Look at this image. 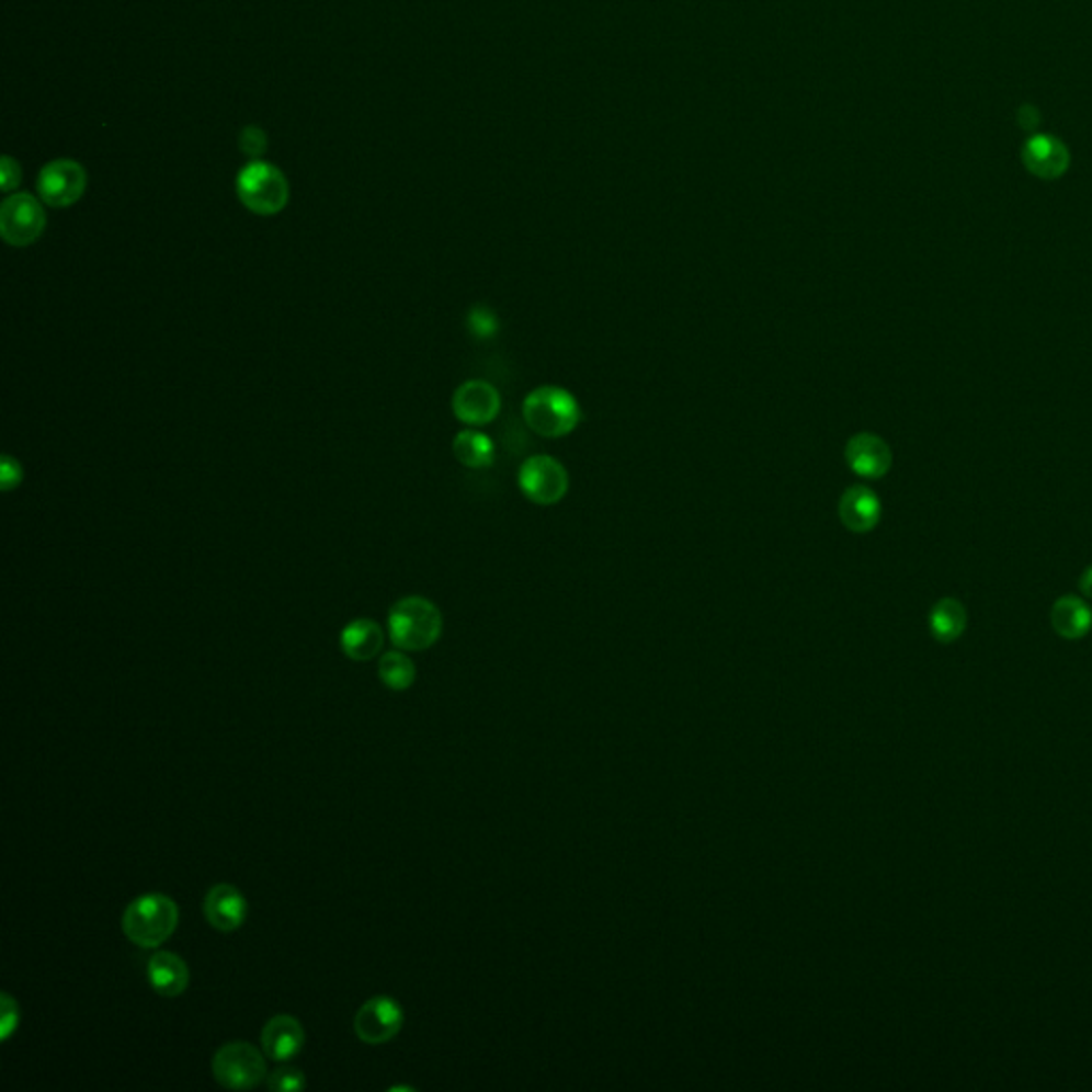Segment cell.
<instances>
[{
	"label": "cell",
	"instance_id": "6da1fadb",
	"mask_svg": "<svg viewBox=\"0 0 1092 1092\" xmlns=\"http://www.w3.org/2000/svg\"><path fill=\"white\" fill-rule=\"evenodd\" d=\"M442 634L440 608L421 595H408L393 604L389 613V636L393 645L403 651H425Z\"/></svg>",
	"mask_w": 1092,
	"mask_h": 1092
},
{
	"label": "cell",
	"instance_id": "7a4b0ae2",
	"mask_svg": "<svg viewBox=\"0 0 1092 1092\" xmlns=\"http://www.w3.org/2000/svg\"><path fill=\"white\" fill-rule=\"evenodd\" d=\"M527 428L543 437H564L579 428L583 412L579 399L561 387H538L523 399Z\"/></svg>",
	"mask_w": 1092,
	"mask_h": 1092
},
{
	"label": "cell",
	"instance_id": "3957f363",
	"mask_svg": "<svg viewBox=\"0 0 1092 1092\" xmlns=\"http://www.w3.org/2000/svg\"><path fill=\"white\" fill-rule=\"evenodd\" d=\"M180 911L175 900L164 895L135 898L122 918V931L139 947H158L175 933Z\"/></svg>",
	"mask_w": 1092,
	"mask_h": 1092
},
{
	"label": "cell",
	"instance_id": "277c9868",
	"mask_svg": "<svg viewBox=\"0 0 1092 1092\" xmlns=\"http://www.w3.org/2000/svg\"><path fill=\"white\" fill-rule=\"evenodd\" d=\"M239 201L259 216H275L280 214L291 196V186L286 175L263 160H252L246 164L235 182Z\"/></svg>",
	"mask_w": 1092,
	"mask_h": 1092
},
{
	"label": "cell",
	"instance_id": "5b68a950",
	"mask_svg": "<svg viewBox=\"0 0 1092 1092\" xmlns=\"http://www.w3.org/2000/svg\"><path fill=\"white\" fill-rule=\"evenodd\" d=\"M214 1078L220 1087L248 1091L268 1078V1065L261 1053L248 1042H231L218 1048L212 1060Z\"/></svg>",
	"mask_w": 1092,
	"mask_h": 1092
},
{
	"label": "cell",
	"instance_id": "8992f818",
	"mask_svg": "<svg viewBox=\"0 0 1092 1092\" xmlns=\"http://www.w3.org/2000/svg\"><path fill=\"white\" fill-rule=\"evenodd\" d=\"M568 487L570 476L555 457L534 455L525 459L519 469V489L530 502L538 507H553L561 502L568 493Z\"/></svg>",
	"mask_w": 1092,
	"mask_h": 1092
},
{
	"label": "cell",
	"instance_id": "52a82bcc",
	"mask_svg": "<svg viewBox=\"0 0 1092 1092\" xmlns=\"http://www.w3.org/2000/svg\"><path fill=\"white\" fill-rule=\"evenodd\" d=\"M45 209L29 193L7 196L0 207V235L9 246L26 248L35 243L45 231Z\"/></svg>",
	"mask_w": 1092,
	"mask_h": 1092
},
{
	"label": "cell",
	"instance_id": "ba28073f",
	"mask_svg": "<svg viewBox=\"0 0 1092 1092\" xmlns=\"http://www.w3.org/2000/svg\"><path fill=\"white\" fill-rule=\"evenodd\" d=\"M88 175L86 169L69 158H58L41 169V201L49 207H71L86 193Z\"/></svg>",
	"mask_w": 1092,
	"mask_h": 1092
},
{
	"label": "cell",
	"instance_id": "9c48e42d",
	"mask_svg": "<svg viewBox=\"0 0 1092 1092\" xmlns=\"http://www.w3.org/2000/svg\"><path fill=\"white\" fill-rule=\"evenodd\" d=\"M403 1026V1010L390 997H374L354 1015V1033L363 1044H387Z\"/></svg>",
	"mask_w": 1092,
	"mask_h": 1092
},
{
	"label": "cell",
	"instance_id": "30bf717a",
	"mask_svg": "<svg viewBox=\"0 0 1092 1092\" xmlns=\"http://www.w3.org/2000/svg\"><path fill=\"white\" fill-rule=\"evenodd\" d=\"M500 410H502L500 393L485 380H468L453 395V412L469 428H482L493 423Z\"/></svg>",
	"mask_w": 1092,
	"mask_h": 1092
},
{
	"label": "cell",
	"instance_id": "8fae6325",
	"mask_svg": "<svg viewBox=\"0 0 1092 1092\" xmlns=\"http://www.w3.org/2000/svg\"><path fill=\"white\" fill-rule=\"evenodd\" d=\"M845 462L856 476L877 480L892 468V451L888 442L877 433L862 431L852 435L845 444Z\"/></svg>",
	"mask_w": 1092,
	"mask_h": 1092
},
{
	"label": "cell",
	"instance_id": "7c38bea8",
	"mask_svg": "<svg viewBox=\"0 0 1092 1092\" xmlns=\"http://www.w3.org/2000/svg\"><path fill=\"white\" fill-rule=\"evenodd\" d=\"M1022 162L1035 178L1058 180L1067 173L1071 164V155L1060 139H1056L1054 135L1039 133L1033 135L1022 146Z\"/></svg>",
	"mask_w": 1092,
	"mask_h": 1092
},
{
	"label": "cell",
	"instance_id": "4fadbf2b",
	"mask_svg": "<svg viewBox=\"0 0 1092 1092\" xmlns=\"http://www.w3.org/2000/svg\"><path fill=\"white\" fill-rule=\"evenodd\" d=\"M203 913L216 931L234 933L246 922L248 902L231 884H218L209 888L207 897L203 900Z\"/></svg>",
	"mask_w": 1092,
	"mask_h": 1092
},
{
	"label": "cell",
	"instance_id": "5bb4252c",
	"mask_svg": "<svg viewBox=\"0 0 1092 1092\" xmlns=\"http://www.w3.org/2000/svg\"><path fill=\"white\" fill-rule=\"evenodd\" d=\"M839 519L850 532L866 534L881 521V500L873 489L854 485L839 500Z\"/></svg>",
	"mask_w": 1092,
	"mask_h": 1092
},
{
	"label": "cell",
	"instance_id": "9a60e30c",
	"mask_svg": "<svg viewBox=\"0 0 1092 1092\" xmlns=\"http://www.w3.org/2000/svg\"><path fill=\"white\" fill-rule=\"evenodd\" d=\"M263 1050L268 1058L284 1062L295 1058L306 1046V1031L302 1022L293 1015H273L261 1035Z\"/></svg>",
	"mask_w": 1092,
	"mask_h": 1092
},
{
	"label": "cell",
	"instance_id": "2e32d148",
	"mask_svg": "<svg viewBox=\"0 0 1092 1092\" xmlns=\"http://www.w3.org/2000/svg\"><path fill=\"white\" fill-rule=\"evenodd\" d=\"M148 979L160 997H180L189 988L191 971L182 956L173 952H157L148 960Z\"/></svg>",
	"mask_w": 1092,
	"mask_h": 1092
},
{
	"label": "cell",
	"instance_id": "e0dca14e",
	"mask_svg": "<svg viewBox=\"0 0 1092 1092\" xmlns=\"http://www.w3.org/2000/svg\"><path fill=\"white\" fill-rule=\"evenodd\" d=\"M340 645L354 662H369L383 651L385 632L372 619H354L342 629Z\"/></svg>",
	"mask_w": 1092,
	"mask_h": 1092
},
{
	"label": "cell",
	"instance_id": "ac0fdd59",
	"mask_svg": "<svg viewBox=\"0 0 1092 1092\" xmlns=\"http://www.w3.org/2000/svg\"><path fill=\"white\" fill-rule=\"evenodd\" d=\"M1050 619L1058 636L1065 640H1080L1091 632L1092 611L1082 598L1062 595L1054 602Z\"/></svg>",
	"mask_w": 1092,
	"mask_h": 1092
},
{
	"label": "cell",
	"instance_id": "d6986e66",
	"mask_svg": "<svg viewBox=\"0 0 1092 1092\" xmlns=\"http://www.w3.org/2000/svg\"><path fill=\"white\" fill-rule=\"evenodd\" d=\"M967 624H969L967 608L956 598L939 600L931 611V617H929V627H931L933 638L939 642H945V645L958 640L965 634Z\"/></svg>",
	"mask_w": 1092,
	"mask_h": 1092
},
{
	"label": "cell",
	"instance_id": "ffe728a7",
	"mask_svg": "<svg viewBox=\"0 0 1092 1092\" xmlns=\"http://www.w3.org/2000/svg\"><path fill=\"white\" fill-rule=\"evenodd\" d=\"M453 453L469 469L489 468L496 462V444L482 431L466 430L453 440Z\"/></svg>",
	"mask_w": 1092,
	"mask_h": 1092
},
{
	"label": "cell",
	"instance_id": "44dd1931",
	"mask_svg": "<svg viewBox=\"0 0 1092 1092\" xmlns=\"http://www.w3.org/2000/svg\"><path fill=\"white\" fill-rule=\"evenodd\" d=\"M378 674L383 683L393 692H403L414 685L417 679V668L414 662L401 653V651H389L380 658L378 662Z\"/></svg>",
	"mask_w": 1092,
	"mask_h": 1092
},
{
	"label": "cell",
	"instance_id": "7402d4cb",
	"mask_svg": "<svg viewBox=\"0 0 1092 1092\" xmlns=\"http://www.w3.org/2000/svg\"><path fill=\"white\" fill-rule=\"evenodd\" d=\"M468 329L478 340H491L500 331V318L487 306H474L468 314Z\"/></svg>",
	"mask_w": 1092,
	"mask_h": 1092
},
{
	"label": "cell",
	"instance_id": "603a6c76",
	"mask_svg": "<svg viewBox=\"0 0 1092 1092\" xmlns=\"http://www.w3.org/2000/svg\"><path fill=\"white\" fill-rule=\"evenodd\" d=\"M268 1089L270 1091H304L306 1089V1076L295 1069V1067H282L268 1076Z\"/></svg>",
	"mask_w": 1092,
	"mask_h": 1092
},
{
	"label": "cell",
	"instance_id": "cb8c5ba5",
	"mask_svg": "<svg viewBox=\"0 0 1092 1092\" xmlns=\"http://www.w3.org/2000/svg\"><path fill=\"white\" fill-rule=\"evenodd\" d=\"M239 148L246 157L261 158L265 152H268V135L261 126H246L241 133H239Z\"/></svg>",
	"mask_w": 1092,
	"mask_h": 1092
},
{
	"label": "cell",
	"instance_id": "d4e9b609",
	"mask_svg": "<svg viewBox=\"0 0 1092 1092\" xmlns=\"http://www.w3.org/2000/svg\"><path fill=\"white\" fill-rule=\"evenodd\" d=\"M18 1022H20V1010H18V1001L11 997V994H2V1022H0V1037L2 1042H7L11 1037V1033L18 1028Z\"/></svg>",
	"mask_w": 1092,
	"mask_h": 1092
},
{
	"label": "cell",
	"instance_id": "484cf974",
	"mask_svg": "<svg viewBox=\"0 0 1092 1092\" xmlns=\"http://www.w3.org/2000/svg\"><path fill=\"white\" fill-rule=\"evenodd\" d=\"M24 478V471H22V466L11 459L9 455L2 457V466H0V482H2V491H11L15 487H20Z\"/></svg>",
	"mask_w": 1092,
	"mask_h": 1092
},
{
	"label": "cell",
	"instance_id": "4316f807",
	"mask_svg": "<svg viewBox=\"0 0 1092 1092\" xmlns=\"http://www.w3.org/2000/svg\"><path fill=\"white\" fill-rule=\"evenodd\" d=\"M0 182H2V191L4 193H11L20 186L22 182V169L20 164L13 160L11 157L2 158V164H0Z\"/></svg>",
	"mask_w": 1092,
	"mask_h": 1092
},
{
	"label": "cell",
	"instance_id": "83f0119b",
	"mask_svg": "<svg viewBox=\"0 0 1092 1092\" xmlns=\"http://www.w3.org/2000/svg\"><path fill=\"white\" fill-rule=\"evenodd\" d=\"M1080 591H1082L1089 600H1092V566H1089V568L1082 572V577H1080Z\"/></svg>",
	"mask_w": 1092,
	"mask_h": 1092
}]
</instances>
